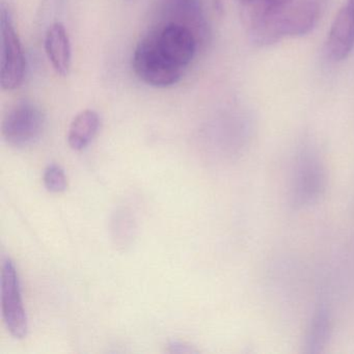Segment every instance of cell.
<instances>
[{"mask_svg":"<svg viewBox=\"0 0 354 354\" xmlns=\"http://www.w3.org/2000/svg\"><path fill=\"white\" fill-rule=\"evenodd\" d=\"M326 3L327 0H283L274 7L241 18L254 45L270 46L283 39L312 32Z\"/></svg>","mask_w":354,"mask_h":354,"instance_id":"obj_1","label":"cell"},{"mask_svg":"<svg viewBox=\"0 0 354 354\" xmlns=\"http://www.w3.org/2000/svg\"><path fill=\"white\" fill-rule=\"evenodd\" d=\"M328 185L324 160L314 149L304 148L294 165L291 184V205L297 210L308 209L320 202Z\"/></svg>","mask_w":354,"mask_h":354,"instance_id":"obj_2","label":"cell"},{"mask_svg":"<svg viewBox=\"0 0 354 354\" xmlns=\"http://www.w3.org/2000/svg\"><path fill=\"white\" fill-rule=\"evenodd\" d=\"M132 67L142 82L160 88L178 84L185 71L165 57L149 34L136 47Z\"/></svg>","mask_w":354,"mask_h":354,"instance_id":"obj_3","label":"cell"},{"mask_svg":"<svg viewBox=\"0 0 354 354\" xmlns=\"http://www.w3.org/2000/svg\"><path fill=\"white\" fill-rule=\"evenodd\" d=\"M0 84L3 90H16L26 78V59L11 12L3 3L0 7Z\"/></svg>","mask_w":354,"mask_h":354,"instance_id":"obj_4","label":"cell"},{"mask_svg":"<svg viewBox=\"0 0 354 354\" xmlns=\"http://www.w3.org/2000/svg\"><path fill=\"white\" fill-rule=\"evenodd\" d=\"M46 125L44 111L32 101L16 103L6 113L1 125V133L10 146L28 148L36 144Z\"/></svg>","mask_w":354,"mask_h":354,"instance_id":"obj_5","label":"cell"},{"mask_svg":"<svg viewBox=\"0 0 354 354\" xmlns=\"http://www.w3.org/2000/svg\"><path fill=\"white\" fill-rule=\"evenodd\" d=\"M0 295L3 321L8 330L16 339H24L28 331V315L22 300L17 270L10 259L3 261L1 268Z\"/></svg>","mask_w":354,"mask_h":354,"instance_id":"obj_6","label":"cell"},{"mask_svg":"<svg viewBox=\"0 0 354 354\" xmlns=\"http://www.w3.org/2000/svg\"><path fill=\"white\" fill-rule=\"evenodd\" d=\"M149 35L165 57L182 69L185 70L192 63L198 39L187 26L167 21Z\"/></svg>","mask_w":354,"mask_h":354,"instance_id":"obj_7","label":"cell"},{"mask_svg":"<svg viewBox=\"0 0 354 354\" xmlns=\"http://www.w3.org/2000/svg\"><path fill=\"white\" fill-rule=\"evenodd\" d=\"M354 49V12L344 6L335 16L327 36L325 51L333 62H342Z\"/></svg>","mask_w":354,"mask_h":354,"instance_id":"obj_8","label":"cell"},{"mask_svg":"<svg viewBox=\"0 0 354 354\" xmlns=\"http://www.w3.org/2000/svg\"><path fill=\"white\" fill-rule=\"evenodd\" d=\"M45 53L55 71L67 76L71 69L72 49L69 35L61 22L53 24L45 35Z\"/></svg>","mask_w":354,"mask_h":354,"instance_id":"obj_9","label":"cell"},{"mask_svg":"<svg viewBox=\"0 0 354 354\" xmlns=\"http://www.w3.org/2000/svg\"><path fill=\"white\" fill-rule=\"evenodd\" d=\"M333 319L325 306H320L310 318L304 335V351L308 354H319L324 351L330 341Z\"/></svg>","mask_w":354,"mask_h":354,"instance_id":"obj_10","label":"cell"},{"mask_svg":"<svg viewBox=\"0 0 354 354\" xmlns=\"http://www.w3.org/2000/svg\"><path fill=\"white\" fill-rule=\"evenodd\" d=\"M100 128V117L92 109H86L78 113L68 132V142L73 150L86 149L94 140Z\"/></svg>","mask_w":354,"mask_h":354,"instance_id":"obj_11","label":"cell"},{"mask_svg":"<svg viewBox=\"0 0 354 354\" xmlns=\"http://www.w3.org/2000/svg\"><path fill=\"white\" fill-rule=\"evenodd\" d=\"M136 221L128 209L120 208L111 218V234L118 248H126L136 236Z\"/></svg>","mask_w":354,"mask_h":354,"instance_id":"obj_12","label":"cell"},{"mask_svg":"<svg viewBox=\"0 0 354 354\" xmlns=\"http://www.w3.org/2000/svg\"><path fill=\"white\" fill-rule=\"evenodd\" d=\"M45 187L53 194H61L68 187L65 171L59 165H50L46 167L43 176Z\"/></svg>","mask_w":354,"mask_h":354,"instance_id":"obj_13","label":"cell"},{"mask_svg":"<svg viewBox=\"0 0 354 354\" xmlns=\"http://www.w3.org/2000/svg\"><path fill=\"white\" fill-rule=\"evenodd\" d=\"M283 0H236L241 16L259 13L279 5Z\"/></svg>","mask_w":354,"mask_h":354,"instance_id":"obj_14","label":"cell"},{"mask_svg":"<svg viewBox=\"0 0 354 354\" xmlns=\"http://www.w3.org/2000/svg\"><path fill=\"white\" fill-rule=\"evenodd\" d=\"M167 352L171 354H194L198 351L185 342L173 341L167 345Z\"/></svg>","mask_w":354,"mask_h":354,"instance_id":"obj_15","label":"cell"},{"mask_svg":"<svg viewBox=\"0 0 354 354\" xmlns=\"http://www.w3.org/2000/svg\"><path fill=\"white\" fill-rule=\"evenodd\" d=\"M346 5L349 6L351 8L352 11L354 12V0H347V3Z\"/></svg>","mask_w":354,"mask_h":354,"instance_id":"obj_16","label":"cell"}]
</instances>
